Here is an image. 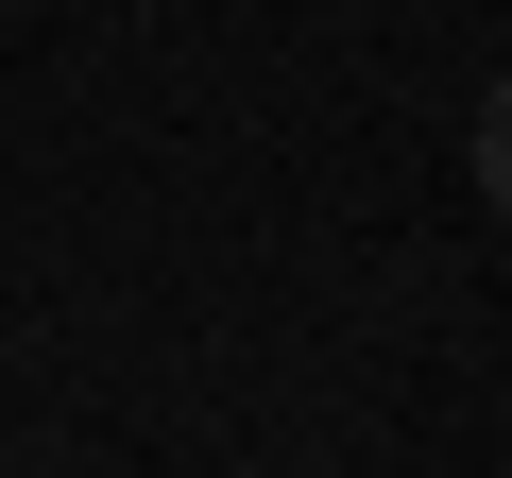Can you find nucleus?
Listing matches in <instances>:
<instances>
[]
</instances>
